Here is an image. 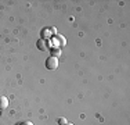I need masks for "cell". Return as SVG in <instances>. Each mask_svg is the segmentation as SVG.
Wrapping results in <instances>:
<instances>
[{
	"label": "cell",
	"instance_id": "cell-1",
	"mask_svg": "<svg viewBox=\"0 0 130 125\" xmlns=\"http://www.w3.org/2000/svg\"><path fill=\"white\" fill-rule=\"evenodd\" d=\"M46 68H47V70H50V71L57 70V68H58V58L51 57V56H50V57L46 60Z\"/></svg>",
	"mask_w": 130,
	"mask_h": 125
},
{
	"label": "cell",
	"instance_id": "cell-2",
	"mask_svg": "<svg viewBox=\"0 0 130 125\" xmlns=\"http://www.w3.org/2000/svg\"><path fill=\"white\" fill-rule=\"evenodd\" d=\"M50 40L47 39H39L38 42H36V47H38L40 52H46V50H48V47H50Z\"/></svg>",
	"mask_w": 130,
	"mask_h": 125
},
{
	"label": "cell",
	"instance_id": "cell-3",
	"mask_svg": "<svg viewBox=\"0 0 130 125\" xmlns=\"http://www.w3.org/2000/svg\"><path fill=\"white\" fill-rule=\"evenodd\" d=\"M53 43L57 45V47L60 49V47H64L67 45V39L62 35H55V36H53Z\"/></svg>",
	"mask_w": 130,
	"mask_h": 125
},
{
	"label": "cell",
	"instance_id": "cell-4",
	"mask_svg": "<svg viewBox=\"0 0 130 125\" xmlns=\"http://www.w3.org/2000/svg\"><path fill=\"white\" fill-rule=\"evenodd\" d=\"M8 107V99L6 96H0V110H4Z\"/></svg>",
	"mask_w": 130,
	"mask_h": 125
},
{
	"label": "cell",
	"instance_id": "cell-5",
	"mask_svg": "<svg viewBox=\"0 0 130 125\" xmlns=\"http://www.w3.org/2000/svg\"><path fill=\"white\" fill-rule=\"evenodd\" d=\"M40 35H42V39H47V40H48V38H51V36H53L48 28H44V29H42Z\"/></svg>",
	"mask_w": 130,
	"mask_h": 125
},
{
	"label": "cell",
	"instance_id": "cell-6",
	"mask_svg": "<svg viewBox=\"0 0 130 125\" xmlns=\"http://www.w3.org/2000/svg\"><path fill=\"white\" fill-rule=\"evenodd\" d=\"M50 53H51V57H55V58H58L61 56V49H58V47H53L50 49Z\"/></svg>",
	"mask_w": 130,
	"mask_h": 125
},
{
	"label": "cell",
	"instance_id": "cell-7",
	"mask_svg": "<svg viewBox=\"0 0 130 125\" xmlns=\"http://www.w3.org/2000/svg\"><path fill=\"white\" fill-rule=\"evenodd\" d=\"M67 122H68V121H67V118H62V117H61V118H58V124H60V125H65Z\"/></svg>",
	"mask_w": 130,
	"mask_h": 125
},
{
	"label": "cell",
	"instance_id": "cell-8",
	"mask_svg": "<svg viewBox=\"0 0 130 125\" xmlns=\"http://www.w3.org/2000/svg\"><path fill=\"white\" fill-rule=\"evenodd\" d=\"M20 125H33L32 122H29V121H26V122H24V124H20Z\"/></svg>",
	"mask_w": 130,
	"mask_h": 125
},
{
	"label": "cell",
	"instance_id": "cell-9",
	"mask_svg": "<svg viewBox=\"0 0 130 125\" xmlns=\"http://www.w3.org/2000/svg\"><path fill=\"white\" fill-rule=\"evenodd\" d=\"M65 125H73L72 122H67V124H65Z\"/></svg>",
	"mask_w": 130,
	"mask_h": 125
}]
</instances>
